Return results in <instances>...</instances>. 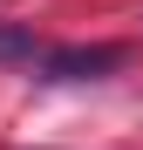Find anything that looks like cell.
<instances>
[{
	"mask_svg": "<svg viewBox=\"0 0 143 150\" xmlns=\"http://www.w3.org/2000/svg\"><path fill=\"white\" fill-rule=\"evenodd\" d=\"M130 62L123 41H95V48H41V82H95V75H116Z\"/></svg>",
	"mask_w": 143,
	"mask_h": 150,
	"instance_id": "1",
	"label": "cell"
},
{
	"mask_svg": "<svg viewBox=\"0 0 143 150\" xmlns=\"http://www.w3.org/2000/svg\"><path fill=\"white\" fill-rule=\"evenodd\" d=\"M41 34L34 28H20V21H0V68H14V62H41Z\"/></svg>",
	"mask_w": 143,
	"mask_h": 150,
	"instance_id": "2",
	"label": "cell"
}]
</instances>
